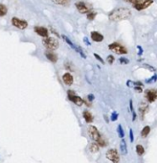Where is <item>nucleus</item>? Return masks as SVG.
<instances>
[{"label":"nucleus","mask_w":157,"mask_h":163,"mask_svg":"<svg viewBox=\"0 0 157 163\" xmlns=\"http://www.w3.org/2000/svg\"><path fill=\"white\" fill-rule=\"evenodd\" d=\"M67 95H68V99H69V101H71L72 103H74L76 106L81 107L83 105V99H81L80 96L76 95L75 91L68 90L67 91Z\"/></svg>","instance_id":"obj_4"},{"label":"nucleus","mask_w":157,"mask_h":163,"mask_svg":"<svg viewBox=\"0 0 157 163\" xmlns=\"http://www.w3.org/2000/svg\"><path fill=\"white\" fill-rule=\"evenodd\" d=\"M42 44L49 51H55L60 46V43H58V41L57 38H49V37L42 39Z\"/></svg>","instance_id":"obj_2"},{"label":"nucleus","mask_w":157,"mask_h":163,"mask_svg":"<svg viewBox=\"0 0 157 163\" xmlns=\"http://www.w3.org/2000/svg\"><path fill=\"white\" fill-rule=\"evenodd\" d=\"M91 39L95 42H102L104 41V36L99 32L94 31V32H91Z\"/></svg>","instance_id":"obj_15"},{"label":"nucleus","mask_w":157,"mask_h":163,"mask_svg":"<svg viewBox=\"0 0 157 163\" xmlns=\"http://www.w3.org/2000/svg\"><path fill=\"white\" fill-rule=\"evenodd\" d=\"M155 92H156V98H157V89H155Z\"/></svg>","instance_id":"obj_41"},{"label":"nucleus","mask_w":157,"mask_h":163,"mask_svg":"<svg viewBox=\"0 0 157 163\" xmlns=\"http://www.w3.org/2000/svg\"><path fill=\"white\" fill-rule=\"evenodd\" d=\"M87 131H88V135H89L90 139H92L93 141H97L101 137V133L95 126H89Z\"/></svg>","instance_id":"obj_7"},{"label":"nucleus","mask_w":157,"mask_h":163,"mask_svg":"<svg viewBox=\"0 0 157 163\" xmlns=\"http://www.w3.org/2000/svg\"><path fill=\"white\" fill-rule=\"evenodd\" d=\"M117 131H118V135H119V137L123 139V138L125 137V131H124V130H123L122 125H118V127H117Z\"/></svg>","instance_id":"obj_24"},{"label":"nucleus","mask_w":157,"mask_h":163,"mask_svg":"<svg viewBox=\"0 0 157 163\" xmlns=\"http://www.w3.org/2000/svg\"><path fill=\"white\" fill-rule=\"evenodd\" d=\"M99 150H100V147H99V145L97 144V143L93 142L89 145V152H92V154H96V152H99Z\"/></svg>","instance_id":"obj_18"},{"label":"nucleus","mask_w":157,"mask_h":163,"mask_svg":"<svg viewBox=\"0 0 157 163\" xmlns=\"http://www.w3.org/2000/svg\"><path fill=\"white\" fill-rule=\"evenodd\" d=\"M35 32L38 35V36H40L44 38H48V36H49V31L45 27H42V26H36Z\"/></svg>","instance_id":"obj_12"},{"label":"nucleus","mask_w":157,"mask_h":163,"mask_svg":"<svg viewBox=\"0 0 157 163\" xmlns=\"http://www.w3.org/2000/svg\"><path fill=\"white\" fill-rule=\"evenodd\" d=\"M142 67H144V68H147L148 70H150V71H155V68L154 67H153V66H150V65H142Z\"/></svg>","instance_id":"obj_32"},{"label":"nucleus","mask_w":157,"mask_h":163,"mask_svg":"<svg viewBox=\"0 0 157 163\" xmlns=\"http://www.w3.org/2000/svg\"><path fill=\"white\" fill-rule=\"evenodd\" d=\"M118 116H119V114L116 112V111H113L111 113V116H110V120L112 121V122H115V121H117V119H118Z\"/></svg>","instance_id":"obj_27"},{"label":"nucleus","mask_w":157,"mask_h":163,"mask_svg":"<svg viewBox=\"0 0 157 163\" xmlns=\"http://www.w3.org/2000/svg\"><path fill=\"white\" fill-rule=\"evenodd\" d=\"M94 99H95V96L93 95V94H89V95H87V101L88 102H93L94 101Z\"/></svg>","instance_id":"obj_34"},{"label":"nucleus","mask_w":157,"mask_h":163,"mask_svg":"<svg viewBox=\"0 0 157 163\" xmlns=\"http://www.w3.org/2000/svg\"><path fill=\"white\" fill-rule=\"evenodd\" d=\"M106 158L112 161L113 163H118L120 161V155H119V152L116 149H109L108 151L106 152L105 154Z\"/></svg>","instance_id":"obj_5"},{"label":"nucleus","mask_w":157,"mask_h":163,"mask_svg":"<svg viewBox=\"0 0 157 163\" xmlns=\"http://www.w3.org/2000/svg\"><path fill=\"white\" fill-rule=\"evenodd\" d=\"M156 81H157V75L155 74V75H153L150 79H149V80H146V83H155Z\"/></svg>","instance_id":"obj_28"},{"label":"nucleus","mask_w":157,"mask_h":163,"mask_svg":"<svg viewBox=\"0 0 157 163\" xmlns=\"http://www.w3.org/2000/svg\"><path fill=\"white\" fill-rule=\"evenodd\" d=\"M153 3V0H137V2L133 5V7L138 11H141V10L148 8Z\"/></svg>","instance_id":"obj_8"},{"label":"nucleus","mask_w":157,"mask_h":163,"mask_svg":"<svg viewBox=\"0 0 157 163\" xmlns=\"http://www.w3.org/2000/svg\"><path fill=\"white\" fill-rule=\"evenodd\" d=\"M62 81L65 83L66 86H72L73 83H74V78L71 75L69 72H66L62 75Z\"/></svg>","instance_id":"obj_13"},{"label":"nucleus","mask_w":157,"mask_h":163,"mask_svg":"<svg viewBox=\"0 0 157 163\" xmlns=\"http://www.w3.org/2000/svg\"><path fill=\"white\" fill-rule=\"evenodd\" d=\"M76 8L78 12H80L81 14H88L90 12V10L91 8L88 6L87 4H85L84 2H82V1H80V2H77L76 4Z\"/></svg>","instance_id":"obj_10"},{"label":"nucleus","mask_w":157,"mask_h":163,"mask_svg":"<svg viewBox=\"0 0 157 163\" xmlns=\"http://www.w3.org/2000/svg\"><path fill=\"white\" fill-rule=\"evenodd\" d=\"M119 62L121 63V65H127V63H129V60L126 58H120Z\"/></svg>","instance_id":"obj_29"},{"label":"nucleus","mask_w":157,"mask_h":163,"mask_svg":"<svg viewBox=\"0 0 157 163\" xmlns=\"http://www.w3.org/2000/svg\"><path fill=\"white\" fill-rule=\"evenodd\" d=\"M130 16H131V12L129 9L119 8L114 10L113 12H111L108 16V18L111 21H121L124 20V19L129 18Z\"/></svg>","instance_id":"obj_1"},{"label":"nucleus","mask_w":157,"mask_h":163,"mask_svg":"<svg viewBox=\"0 0 157 163\" xmlns=\"http://www.w3.org/2000/svg\"><path fill=\"white\" fill-rule=\"evenodd\" d=\"M94 57L96 58V60H97V61H99L101 63H102V65H104V63H105V61L102 60V57L98 55V54H96V53H95V54H94Z\"/></svg>","instance_id":"obj_31"},{"label":"nucleus","mask_w":157,"mask_h":163,"mask_svg":"<svg viewBox=\"0 0 157 163\" xmlns=\"http://www.w3.org/2000/svg\"><path fill=\"white\" fill-rule=\"evenodd\" d=\"M96 14H97V13H95V12H89L87 14V19L88 20H93V19L95 18V17H96Z\"/></svg>","instance_id":"obj_26"},{"label":"nucleus","mask_w":157,"mask_h":163,"mask_svg":"<svg viewBox=\"0 0 157 163\" xmlns=\"http://www.w3.org/2000/svg\"><path fill=\"white\" fill-rule=\"evenodd\" d=\"M124 1H126L127 3H131L132 5H134L137 2V0H124Z\"/></svg>","instance_id":"obj_39"},{"label":"nucleus","mask_w":157,"mask_h":163,"mask_svg":"<svg viewBox=\"0 0 157 163\" xmlns=\"http://www.w3.org/2000/svg\"><path fill=\"white\" fill-rule=\"evenodd\" d=\"M150 132V126H145L143 130L141 131V136L142 137H147Z\"/></svg>","instance_id":"obj_19"},{"label":"nucleus","mask_w":157,"mask_h":163,"mask_svg":"<svg viewBox=\"0 0 157 163\" xmlns=\"http://www.w3.org/2000/svg\"><path fill=\"white\" fill-rule=\"evenodd\" d=\"M83 41H84V42L87 44V45H90V42L88 41V39H87V38H84V39H83Z\"/></svg>","instance_id":"obj_40"},{"label":"nucleus","mask_w":157,"mask_h":163,"mask_svg":"<svg viewBox=\"0 0 157 163\" xmlns=\"http://www.w3.org/2000/svg\"><path fill=\"white\" fill-rule=\"evenodd\" d=\"M114 61H115V58L112 56V55H109V56H107V58H106V62L109 63V65H112V63L114 62Z\"/></svg>","instance_id":"obj_30"},{"label":"nucleus","mask_w":157,"mask_h":163,"mask_svg":"<svg viewBox=\"0 0 157 163\" xmlns=\"http://www.w3.org/2000/svg\"><path fill=\"white\" fill-rule=\"evenodd\" d=\"M12 24L13 27H16L20 30H24L28 27V22L24 19H20L18 17H13L12 18Z\"/></svg>","instance_id":"obj_6"},{"label":"nucleus","mask_w":157,"mask_h":163,"mask_svg":"<svg viewBox=\"0 0 157 163\" xmlns=\"http://www.w3.org/2000/svg\"><path fill=\"white\" fill-rule=\"evenodd\" d=\"M137 48H138V55L141 56L142 54H143V49H142L141 46H137Z\"/></svg>","instance_id":"obj_38"},{"label":"nucleus","mask_w":157,"mask_h":163,"mask_svg":"<svg viewBox=\"0 0 157 163\" xmlns=\"http://www.w3.org/2000/svg\"><path fill=\"white\" fill-rule=\"evenodd\" d=\"M96 143H97L98 145H99V147H102V148H104V147L106 146V141H105V139L102 135H101V137L99 138V139L96 141Z\"/></svg>","instance_id":"obj_23"},{"label":"nucleus","mask_w":157,"mask_h":163,"mask_svg":"<svg viewBox=\"0 0 157 163\" xmlns=\"http://www.w3.org/2000/svg\"><path fill=\"white\" fill-rule=\"evenodd\" d=\"M136 152H137V155H140V156L143 155L145 154V148L142 145L138 144V145L136 146Z\"/></svg>","instance_id":"obj_22"},{"label":"nucleus","mask_w":157,"mask_h":163,"mask_svg":"<svg viewBox=\"0 0 157 163\" xmlns=\"http://www.w3.org/2000/svg\"><path fill=\"white\" fill-rule=\"evenodd\" d=\"M133 88H134V90H135V91L139 92V93L143 92V88H142V87H140V86H134Z\"/></svg>","instance_id":"obj_37"},{"label":"nucleus","mask_w":157,"mask_h":163,"mask_svg":"<svg viewBox=\"0 0 157 163\" xmlns=\"http://www.w3.org/2000/svg\"><path fill=\"white\" fill-rule=\"evenodd\" d=\"M7 13H8V9H7V7L5 6L4 4H2V3H0V17H5L7 14Z\"/></svg>","instance_id":"obj_21"},{"label":"nucleus","mask_w":157,"mask_h":163,"mask_svg":"<svg viewBox=\"0 0 157 163\" xmlns=\"http://www.w3.org/2000/svg\"><path fill=\"white\" fill-rule=\"evenodd\" d=\"M129 138H130V142H133L134 141V136H133V131L131 129L129 130Z\"/></svg>","instance_id":"obj_35"},{"label":"nucleus","mask_w":157,"mask_h":163,"mask_svg":"<svg viewBox=\"0 0 157 163\" xmlns=\"http://www.w3.org/2000/svg\"><path fill=\"white\" fill-rule=\"evenodd\" d=\"M150 110V107H149V104L145 102V101H142L139 103V106H138V111H139V114L141 116V119L143 120L144 117L146 115V113L149 111Z\"/></svg>","instance_id":"obj_9"},{"label":"nucleus","mask_w":157,"mask_h":163,"mask_svg":"<svg viewBox=\"0 0 157 163\" xmlns=\"http://www.w3.org/2000/svg\"><path fill=\"white\" fill-rule=\"evenodd\" d=\"M120 152L123 155H126L127 154V147H126V140L124 139V138L121 140V143H120Z\"/></svg>","instance_id":"obj_17"},{"label":"nucleus","mask_w":157,"mask_h":163,"mask_svg":"<svg viewBox=\"0 0 157 163\" xmlns=\"http://www.w3.org/2000/svg\"><path fill=\"white\" fill-rule=\"evenodd\" d=\"M108 48H109V50H111L112 52L118 54V55H124V54L127 53V50L126 49V47L121 45V44L118 43V42H114V43L109 44Z\"/></svg>","instance_id":"obj_3"},{"label":"nucleus","mask_w":157,"mask_h":163,"mask_svg":"<svg viewBox=\"0 0 157 163\" xmlns=\"http://www.w3.org/2000/svg\"><path fill=\"white\" fill-rule=\"evenodd\" d=\"M126 86H129V87H134V82H132V81H127L126 82Z\"/></svg>","instance_id":"obj_36"},{"label":"nucleus","mask_w":157,"mask_h":163,"mask_svg":"<svg viewBox=\"0 0 157 163\" xmlns=\"http://www.w3.org/2000/svg\"><path fill=\"white\" fill-rule=\"evenodd\" d=\"M44 55H45L47 60H49L53 63H56L58 62V55L56 53H54L53 51H46L45 53H44Z\"/></svg>","instance_id":"obj_14"},{"label":"nucleus","mask_w":157,"mask_h":163,"mask_svg":"<svg viewBox=\"0 0 157 163\" xmlns=\"http://www.w3.org/2000/svg\"><path fill=\"white\" fill-rule=\"evenodd\" d=\"M62 38L64 39V41H65L67 42V44H68V45H69V46H71V47H72L73 49H75V50L77 51V46H75L74 44H73V42H72V41H70V39L68 38H67L66 36H64V35H62Z\"/></svg>","instance_id":"obj_25"},{"label":"nucleus","mask_w":157,"mask_h":163,"mask_svg":"<svg viewBox=\"0 0 157 163\" xmlns=\"http://www.w3.org/2000/svg\"><path fill=\"white\" fill-rule=\"evenodd\" d=\"M145 97H146L147 101H148L149 103H153L155 100H157L155 89H147V90H145Z\"/></svg>","instance_id":"obj_11"},{"label":"nucleus","mask_w":157,"mask_h":163,"mask_svg":"<svg viewBox=\"0 0 157 163\" xmlns=\"http://www.w3.org/2000/svg\"><path fill=\"white\" fill-rule=\"evenodd\" d=\"M52 1L60 6H68V4L70 3V0H52Z\"/></svg>","instance_id":"obj_20"},{"label":"nucleus","mask_w":157,"mask_h":163,"mask_svg":"<svg viewBox=\"0 0 157 163\" xmlns=\"http://www.w3.org/2000/svg\"><path fill=\"white\" fill-rule=\"evenodd\" d=\"M129 108H130V111L132 114H134L135 111H134V108H133V102H132V100H129Z\"/></svg>","instance_id":"obj_33"},{"label":"nucleus","mask_w":157,"mask_h":163,"mask_svg":"<svg viewBox=\"0 0 157 163\" xmlns=\"http://www.w3.org/2000/svg\"><path fill=\"white\" fill-rule=\"evenodd\" d=\"M82 115H83V118H84L85 122L88 123V124H90V123H92L93 120H94V118H93V115L91 114V112H89L88 110L83 111Z\"/></svg>","instance_id":"obj_16"}]
</instances>
